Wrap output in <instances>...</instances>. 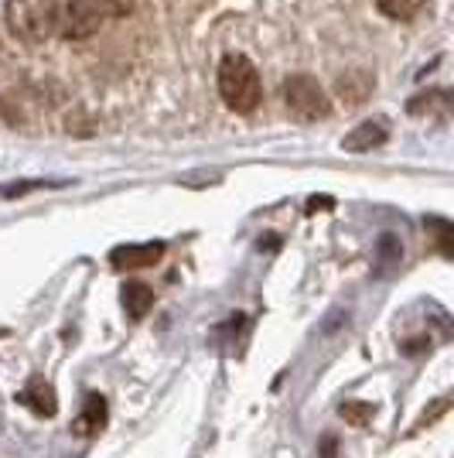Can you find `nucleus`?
I'll return each mask as SVG.
<instances>
[{
  "label": "nucleus",
  "instance_id": "obj_1",
  "mask_svg": "<svg viewBox=\"0 0 454 458\" xmlns=\"http://www.w3.org/2000/svg\"><path fill=\"white\" fill-rule=\"evenodd\" d=\"M133 0H65L58 11V38H89L103 24L127 18Z\"/></svg>",
  "mask_w": 454,
  "mask_h": 458
},
{
  "label": "nucleus",
  "instance_id": "obj_2",
  "mask_svg": "<svg viewBox=\"0 0 454 458\" xmlns=\"http://www.w3.org/2000/svg\"><path fill=\"white\" fill-rule=\"evenodd\" d=\"M219 96L232 114H253L264 99V82L247 55H226L219 65Z\"/></svg>",
  "mask_w": 454,
  "mask_h": 458
},
{
  "label": "nucleus",
  "instance_id": "obj_3",
  "mask_svg": "<svg viewBox=\"0 0 454 458\" xmlns=\"http://www.w3.org/2000/svg\"><path fill=\"white\" fill-rule=\"evenodd\" d=\"M58 11V0H7V28L24 41L55 38Z\"/></svg>",
  "mask_w": 454,
  "mask_h": 458
},
{
  "label": "nucleus",
  "instance_id": "obj_4",
  "mask_svg": "<svg viewBox=\"0 0 454 458\" xmlns=\"http://www.w3.org/2000/svg\"><path fill=\"white\" fill-rule=\"evenodd\" d=\"M284 99H287V110L298 116L301 123H315V120H324V116L332 114L328 93L318 86V79H311V76H290L287 79Z\"/></svg>",
  "mask_w": 454,
  "mask_h": 458
},
{
  "label": "nucleus",
  "instance_id": "obj_5",
  "mask_svg": "<svg viewBox=\"0 0 454 458\" xmlns=\"http://www.w3.org/2000/svg\"><path fill=\"white\" fill-rule=\"evenodd\" d=\"M106 418H110V403H106V397L96 394V390H86L82 411H79L72 431H76L79 438H93V435H99V431L106 428Z\"/></svg>",
  "mask_w": 454,
  "mask_h": 458
},
{
  "label": "nucleus",
  "instance_id": "obj_6",
  "mask_svg": "<svg viewBox=\"0 0 454 458\" xmlns=\"http://www.w3.org/2000/svg\"><path fill=\"white\" fill-rule=\"evenodd\" d=\"M161 257H164V243L161 240H154V243H127V247H116L110 253V264L116 270H137L154 267Z\"/></svg>",
  "mask_w": 454,
  "mask_h": 458
},
{
  "label": "nucleus",
  "instance_id": "obj_7",
  "mask_svg": "<svg viewBox=\"0 0 454 458\" xmlns=\"http://www.w3.org/2000/svg\"><path fill=\"white\" fill-rule=\"evenodd\" d=\"M386 137H390V127H386V120H383V116H376V120L359 123L352 134H345L341 148H345L349 154H362V151H373V148H383V144H386Z\"/></svg>",
  "mask_w": 454,
  "mask_h": 458
},
{
  "label": "nucleus",
  "instance_id": "obj_8",
  "mask_svg": "<svg viewBox=\"0 0 454 458\" xmlns=\"http://www.w3.org/2000/svg\"><path fill=\"white\" fill-rule=\"evenodd\" d=\"M18 403H24V407H28L31 414H38V418H55V411H58L55 386L45 383L41 377H35V380H28V386L18 394Z\"/></svg>",
  "mask_w": 454,
  "mask_h": 458
},
{
  "label": "nucleus",
  "instance_id": "obj_9",
  "mask_svg": "<svg viewBox=\"0 0 454 458\" xmlns=\"http://www.w3.org/2000/svg\"><path fill=\"white\" fill-rule=\"evenodd\" d=\"M120 298H123V308H127V315H130L133 322L144 318L154 305V291L144 281H127L123 291H120Z\"/></svg>",
  "mask_w": 454,
  "mask_h": 458
},
{
  "label": "nucleus",
  "instance_id": "obj_10",
  "mask_svg": "<svg viewBox=\"0 0 454 458\" xmlns=\"http://www.w3.org/2000/svg\"><path fill=\"white\" fill-rule=\"evenodd\" d=\"M427 0H376V7L393 21H410L424 11Z\"/></svg>",
  "mask_w": 454,
  "mask_h": 458
},
{
  "label": "nucleus",
  "instance_id": "obj_11",
  "mask_svg": "<svg viewBox=\"0 0 454 458\" xmlns=\"http://www.w3.org/2000/svg\"><path fill=\"white\" fill-rule=\"evenodd\" d=\"M403 260V247H399L397 236H383L379 240V267L376 274H390V267H397Z\"/></svg>",
  "mask_w": 454,
  "mask_h": 458
},
{
  "label": "nucleus",
  "instance_id": "obj_12",
  "mask_svg": "<svg viewBox=\"0 0 454 458\" xmlns=\"http://www.w3.org/2000/svg\"><path fill=\"white\" fill-rule=\"evenodd\" d=\"M339 414L349 420V424L362 428V424H369V420L376 418V407L366 401H345V403H339Z\"/></svg>",
  "mask_w": 454,
  "mask_h": 458
},
{
  "label": "nucleus",
  "instance_id": "obj_13",
  "mask_svg": "<svg viewBox=\"0 0 454 458\" xmlns=\"http://www.w3.org/2000/svg\"><path fill=\"white\" fill-rule=\"evenodd\" d=\"M45 185H52V182H14V185H0V199H21V195H28V191L35 189H45Z\"/></svg>",
  "mask_w": 454,
  "mask_h": 458
},
{
  "label": "nucleus",
  "instance_id": "obj_14",
  "mask_svg": "<svg viewBox=\"0 0 454 458\" xmlns=\"http://www.w3.org/2000/svg\"><path fill=\"white\" fill-rule=\"evenodd\" d=\"M431 226H437L441 253H444V257H451V240H448V236H451V223H448V219H431Z\"/></svg>",
  "mask_w": 454,
  "mask_h": 458
},
{
  "label": "nucleus",
  "instance_id": "obj_15",
  "mask_svg": "<svg viewBox=\"0 0 454 458\" xmlns=\"http://www.w3.org/2000/svg\"><path fill=\"white\" fill-rule=\"evenodd\" d=\"M322 458H339V438H335V435H324V441H322Z\"/></svg>",
  "mask_w": 454,
  "mask_h": 458
},
{
  "label": "nucleus",
  "instance_id": "obj_16",
  "mask_svg": "<svg viewBox=\"0 0 454 458\" xmlns=\"http://www.w3.org/2000/svg\"><path fill=\"white\" fill-rule=\"evenodd\" d=\"M448 407H451V401H437L434 407H431V411H424V424H431V420H434L437 414H444Z\"/></svg>",
  "mask_w": 454,
  "mask_h": 458
}]
</instances>
